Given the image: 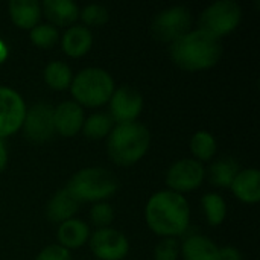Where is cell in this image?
<instances>
[{
  "mask_svg": "<svg viewBox=\"0 0 260 260\" xmlns=\"http://www.w3.org/2000/svg\"><path fill=\"white\" fill-rule=\"evenodd\" d=\"M171 56L184 70H204L219 61L222 56V43L221 38L203 29L190 30L172 43Z\"/></svg>",
  "mask_w": 260,
  "mask_h": 260,
  "instance_id": "cell-1",
  "label": "cell"
},
{
  "mask_svg": "<svg viewBox=\"0 0 260 260\" xmlns=\"http://www.w3.org/2000/svg\"><path fill=\"white\" fill-rule=\"evenodd\" d=\"M189 216L187 201L174 190H163L152 195L146 206V222L160 236L171 238L186 232Z\"/></svg>",
  "mask_w": 260,
  "mask_h": 260,
  "instance_id": "cell-2",
  "label": "cell"
},
{
  "mask_svg": "<svg viewBox=\"0 0 260 260\" xmlns=\"http://www.w3.org/2000/svg\"><path fill=\"white\" fill-rule=\"evenodd\" d=\"M151 134L148 128L139 122L117 123L108 136V155L117 165L128 166L139 161L148 151Z\"/></svg>",
  "mask_w": 260,
  "mask_h": 260,
  "instance_id": "cell-3",
  "label": "cell"
},
{
  "mask_svg": "<svg viewBox=\"0 0 260 260\" xmlns=\"http://www.w3.org/2000/svg\"><path fill=\"white\" fill-rule=\"evenodd\" d=\"M66 189L78 203L102 201L117 190V178L107 169L88 168L75 174Z\"/></svg>",
  "mask_w": 260,
  "mask_h": 260,
  "instance_id": "cell-4",
  "label": "cell"
},
{
  "mask_svg": "<svg viewBox=\"0 0 260 260\" xmlns=\"http://www.w3.org/2000/svg\"><path fill=\"white\" fill-rule=\"evenodd\" d=\"M114 91V82L110 73L102 69L90 67L81 70L72 81L75 99L87 107H99L110 101Z\"/></svg>",
  "mask_w": 260,
  "mask_h": 260,
  "instance_id": "cell-5",
  "label": "cell"
},
{
  "mask_svg": "<svg viewBox=\"0 0 260 260\" xmlns=\"http://www.w3.org/2000/svg\"><path fill=\"white\" fill-rule=\"evenodd\" d=\"M241 6L233 0H219L206 8L200 17V29L221 38L232 32L241 21Z\"/></svg>",
  "mask_w": 260,
  "mask_h": 260,
  "instance_id": "cell-6",
  "label": "cell"
},
{
  "mask_svg": "<svg viewBox=\"0 0 260 260\" xmlns=\"http://www.w3.org/2000/svg\"><path fill=\"white\" fill-rule=\"evenodd\" d=\"M192 24V17L187 8L172 6L161 11L152 21V34L157 40L174 43L180 37L189 32Z\"/></svg>",
  "mask_w": 260,
  "mask_h": 260,
  "instance_id": "cell-7",
  "label": "cell"
},
{
  "mask_svg": "<svg viewBox=\"0 0 260 260\" xmlns=\"http://www.w3.org/2000/svg\"><path fill=\"white\" fill-rule=\"evenodd\" d=\"M26 107L21 96L8 87H0V139L14 134L24 122Z\"/></svg>",
  "mask_w": 260,
  "mask_h": 260,
  "instance_id": "cell-8",
  "label": "cell"
},
{
  "mask_svg": "<svg viewBox=\"0 0 260 260\" xmlns=\"http://www.w3.org/2000/svg\"><path fill=\"white\" fill-rule=\"evenodd\" d=\"M90 248L102 260H122L129 250L128 239L114 229H99L90 239Z\"/></svg>",
  "mask_w": 260,
  "mask_h": 260,
  "instance_id": "cell-9",
  "label": "cell"
},
{
  "mask_svg": "<svg viewBox=\"0 0 260 260\" xmlns=\"http://www.w3.org/2000/svg\"><path fill=\"white\" fill-rule=\"evenodd\" d=\"M142 107L143 99L139 90L131 85H122L117 90H114L110 98V117L114 119L117 123L134 122L136 117L140 114Z\"/></svg>",
  "mask_w": 260,
  "mask_h": 260,
  "instance_id": "cell-10",
  "label": "cell"
},
{
  "mask_svg": "<svg viewBox=\"0 0 260 260\" xmlns=\"http://www.w3.org/2000/svg\"><path fill=\"white\" fill-rule=\"evenodd\" d=\"M204 168L198 160L184 158L171 166L166 175V183L174 192H189L197 189L204 180Z\"/></svg>",
  "mask_w": 260,
  "mask_h": 260,
  "instance_id": "cell-11",
  "label": "cell"
},
{
  "mask_svg": "<svg viewBox=\"0 0 260 260\" xmlns=\"http://www.w3.org/2000/svg\"><path fill=\"white\" fill-rule=\"evenodd\" d=\"M23 129L27 139L32 142H46L55 133L53 125V108L49 104H37L26 111Z\"/></svg>",
  "mask_w": 260,
  "mask_h": 260,
  "instance_id": "cell-12",
  "label": "cell"
},
{
  "mask_svg": "<svg viewBox=\"0 0 260 260\" xmlns=\"http://www.w3.org/2000/svg\"><path fill=\"white\" fill-rule=\"evenodd\" d=\"M53 125H55V131H58L66 137L75 136L84 125L82 108L72 101H66L59 104L53 110Z\"/></svg>",
  "mask_w": 260,
  "mask_h": 260,
  "instance_id": "cell-13",
  "label": "cell"
},
{
  "mask_svg": "<svg viewBox=\"0 0 260 260\" xmlns=\"http://www.w3.org/2000/svg\"><path fill=\"white\" fill-rule=\"evenodd\" d=\"M232 190L244 203H257L260 200V174L257 169L239 171L232 183Z\"/></svg>",
  "mask_w": 260,
  "mask_h": 260,
  "instance_id": "cell-14",
  "label": "cell"
},
{
  "mask_svg": "<svg viewBox=\"0 0 260 260\" xmlns=\"http://www.w3.org/2000/svg\"><path fill=\"white\" fill-rule=\"evenodd\" d=\"M40 6L44 15L58 26H69L79 15L76 3L72 0H44Z\"/></svg>",
  "mask_w": 260,
  "mask_h": 260,
  "instance_id": "cell-15",
  "label": "cell"
},
{
  "mask_svg": "<svg viewBox=\"0 0 260 260\" xmlns=\"http://www.w3.org/2000/svg\"><path fill=\"white\" fill-rule=\"evenodd\" d=\"M12 21L21 29H32L41 17V6L37 0H12L9 3Z\"/></svg>",
  "mask_w": 260,
  "mask_h": 260,
  "instance_id": "cell-16",
  "label": "cell"
},
{
  "mask_svg": "<svg viewBox=\"0 0 260 260\" xmlns=\"http://www.w3.org/2000/svg\"><path fill=\"white\" fill-rule=\"evenodd\" d=\"M184 260H219V248L206 236H189L183 244Z\"/></svg>",
  "mask_w": 260,
  "mask_h": 260,
  "instance_id": "cell-17",
  "label": "cell"
},
{
  "mask_svg": "<svg viewBox=\"0 0 260 260\" xmlns=\"http://www.w3.org/2000/svg\"><path fill=\"white\" fill-rule=\"evenodd\" d=\"M79 203L70 195L67 189L59 190L47 206V216L53 222H64L73 219V215L78 212Z\"/></svg>",
  "mask_w": 260,
  "mask_h": 260,
  "instance_id": "cell-18",
  "label": "cell"
},
{
  "mask_svg": "<svg viewBox=\"0 0 260 260\" xmlns=\"http://www.w3.org/2000/svg\"><path fill=\"white\" fill-rule=\"evenodd\" d=\"M91 46V34L85 26H72L62 37V49L70 56H81Z\"/></svg>",
  "mask_w": 260,
  "mask_h": 260,
  "instance_id": "cell-19",
  "label": "cell"
},
{
  "mask_svg": "<svg viewBox=\"0 0 260 260\" xmlns=\"http://www.w3.org/2000/svg\"><path fill=\"white\" fill-rule=\"evenodd\" d=\"M58 239L64 248H78L88 239V227L78 219L64 221L58 230Z\"/></svg>",
  "mask_w": 260,
  "mask_h": 260,
  "instance_id": "cell-20",
  "label": "cell"
},
{
  "mask_svg": "<svg viewBox=\"0 0 260 260\" xmlns=\"http://www.w3.org/2000/svg\"><path fill=\"white\" fill-rule=\"evenodd\" d=\"M238 174H239V165L230 157L215 161L209 169L210 181L219 187H230Z\"/></svg>",
  "mask_w": 260,
  "mask_h": 260,
  "instance_id": "cell-21",
  "label": "cell"
},
{
  "mask_svg": "<svg viewBox=\"0 0 260 260\" xmlns=\"http://www.w3.org/2000/svg\"><path fill=\"white\" fill-rule=\"evenodd\" d=\"M44 79L49 87L55 90H64L72 82V70L66 62L53 61L44 70Z\"/></svg>",
  "mask_w": 260,
  "mask_h": 260,
  "instance_id": "cell-22",
  "label": "cell"
},
{
  "mask_svg": "<svg viewBox=\"0 0 260 260\" xmlns=\"http://www.w3.org/2000/svg\"><path fill=\"white\" fill-rule=\"evenodd\" d=\"M84 134L90 139H102L113 129V119L105 113L91 114L84 122Z\"/></svg>",
  "mask_w": 260,
  "mask_h": 260,
  "instance_id": "cell-23",
  "label": "cell"
},
{
  "mask_svg": "<svg viewBox=\"0 0 260 260\" xmlns=\"http://www.w3.org/2000/svg\"><path fill=\"white\" fill-rule=\"evenodd\" d=\"M190 149L200 160H210L216 152L215 137L207 131H198L190 142Z\"/></svg>",
  "mask_w": 260,
  "mask_h": 260,
  "instance_id": "cell-24",
  "label": "cell"
},
{
  "mask_svg": "<svg viewBox=\"0 0 260 260\" xmlns=\"http://www.w3.org/2000/svg\"><path fill=\"white\" fill-rule=\"evenodd\" d=\"M201 203H203V207L206 210L209 224L210 225H219L225 218V201H224V198L216 195V193H209V195L203 197Z\"/></svg>",
  "mask_w": 260,
  "mask_h": 260,
  "instance_id": "cell-25",
  "label": "cell"
},
{
  "mask_svg": "<svg viewBox=\"0 0 260 260\" xmlns=\"http://www.w3.org/2000/svg\"><path fill=\"white\" fill-rule=\"evenodd\" d=\"M30 40L43 49L52 47L58 40V30L52 24H37L30 30Z\"/></svg>",
  "mask_w": 260,
  "mask_h": 260,
  "instance_id": "cell-26",
  "label": "cell"
},
{
  "mask_svg": "<svg viewBox=\"0 0 260 260\" xmlns=\"http://www.w3.org/2000/svg\"><path fill=\"white\" fill-rule=\"evenodd\" d=\"M81 17L88 26H102L108 20V11L102 5H88L84 8Z\"/></svg>",
  "mask_w": 260,
  "mask_h": 260,
  "instance_id": "cell-27",
  "label": "cell"
},
{
  "mask_svg": "<svg viewBox=\"0 0 260 260\" xmlns=\"http://www.w3.org/2000/svg\"><path fill=\"white\" fill-rule=\"evenodd\" d=\"M90 218L94 225H98L101 229H107V225H110L114 218V212L110 204L98 203L93 206V209L90 212Z\"/></svg>",
  "mask_w": 260,
  "mask_h": 260,
  "instance_id": "cell-28",
  "label": "cell"
},
{
  "mask_svg": "<svg viewBox=\"0 0 260 260\" xmlns=\"http://www.w3.org/2000/svg\"><path fill=\"white\" fill-rule=\"evenodd\" d=\"M177 257H178V244L172 238L165 239L155 248V260H177Z\"/></svg>",
  "mask_w": 260,
  "mask_h": 260,
  "instance_id": "cell-29",
  "label": "cell"
},
{
  "mask_svg": "<svg viewBox=\"0 0 260 260\" xmlns=\"http://www.w3.org/2000/svg\"><path fill=\"white\" fill-rule=\"evenodd\" d=\"M35 260H70L69 250L61 245H50L44 248Z\"/></svg>",
  "mask_w": 260,
  "mask_h": 260,
  "instance_id": "cell-30",
  "label": "cell"
},
{
  "mask_svg": "<svg viewBox=\"0 0 260 260\" xmlns=\"http://www.w3.org/2000/svg\"><path fill=\"white\" fill-rule=\"evenodd\" d=\"M219 260H242V256L236 248L225 247L219 250Z\"/></svg>",
  "mask_w": 260,
  "mask_h": 260,
  "instance_id": "cell-31",
  "label": "cell"
},
{
  "mask_svg": "<svg viewBox=\"0 0 260 260\" xmlns=\"http://www.w3.org/2000/svg\"><path fill=\"white\" fill-rule=\"evenodd\" d=\"M6 161H8V151H6L5 143H3V142H2V139H0V172L5 169Z\"/></svg>",
  "mask_w": 260,
  "mask_h": 260,
  "instance_id": "cell-32",
  "label": "cell"
},
{
  "mask_svg": "<svg viewBox=\"0 0 260 260\" xmlns=\"http://www.w3.org/2000/svg\"><path fill=\"white\" fill-rule=\"evenodd\" d=\"M8 56V49H6V44L3 41H0V62L5 61Z\"/></svg>",
  "mask_w": 260,
  "mask_h": 260,
  "instance_id": "cell-33",
  "label": "cell"
}]
</instances>
